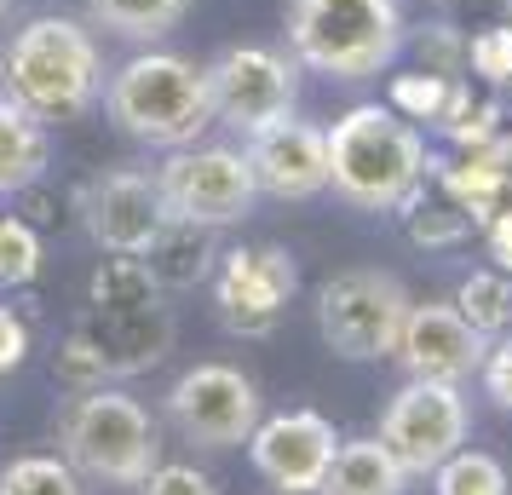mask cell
<instances>
[{
    "mask_svg": "<svg viewBox=\"0 0 512 495\" xmlns=\"http://www.w3.org/2000/svg\"><path fill=\"white\" fill-rule=\"evenodd\" d=\"M173 311L156 300V306L139 311H98L87 306L75 317V329L64 334V346L52 357L58 380L81 392V386H116V380H133L144 369H156L167 352H173Z\"/></svg>",
    "mask_w": 512,
    "mask_h": 495,
    "instance_id": "6",
    "label": "cell"
},
{
    "mask_svg": "<svg viewBox=\"0 0 512 495\" xmlns=\"http://www.w3.org/2000/svg\"><path fill=\"white\" fill-rule=\"evenodd\" d=\"M6 6H12V0H0V18H6Z\"/></svg>",
    "mask_w": 512,
    "mask_h": 495,
    "instance_id": "37",
    "label": "cell"
},
{
    "mask_svg": "<svg viewBox=\"0 0 512 495\" xmlns=\"http://www.w3.org/2000/svg\"><path fill=\"white\" fill-rule=\"evenodd\" d=\"M75 213H81V231L93 236V248L144 254L167 225L156 167H104V173H93L75 196Z\"/></svg>",
    "mask_w": 512,
    "mask_h": 495,
    "instance_id": "12",
    "label": "cell"
},
{
    "mask_svg": "<svg viewBox=\"0 0 512 495\" xmlns=\"http://www.w3.org/2000/svg\"><path fill=\"white\" fill-rule=\"evenodd\" d=\"M190 0H87V18H93L104 35L116 41H133V47H156L162 35L185 24Z\"/></svg>",
    "mask_w": 512,
    "mask_h": 495,
    "instance_id": "22",
    "label": "cell"
},
{
    "mask_svg": "<svg viewBox=\"0 0 512 495\" xmlns=\"http://www.w3.org/2000/svg\"><path fill=\"white\" fill-rule=\"evenodd\" d=\"M167 421L196 449H236L259 426V386L236 363H196L173 380Z\"/></svg>",
    "mask_w": 512,
    "mask_h": 495,
    "instance_id": "10",
    "label": "cell"
},
{
    "mask_svg": "<svg viewBox=\"0 0 512 495\" xmlns=\"http://www.w3.org/2000/svg\"><path fill=\"white\" fill-rule=\"evenodd\" d=\"M213 271H219V283H213L219 323L231 334H271L300 288L294 254H282V248H236Z\"/></svg>",
    "mask_w": 512,
    "mask_h": 495,
    "instance_id": "14",
    "label": "cell"
},
{
    "mask_svg": "<svg viewBox=\"0 0 512 495\" xmlns=\"http://www.w3.org/2000/svg\"><path fill=\"white\" fill-rule=\"evenodd\" d=\"M507 162H512V127H507Z\"/></svg>",
    "mask_w": 512,
    "mask_h": 495,
    "instance_id": "36",
    "label": "cell"
},
{
    "mask_svg": "<svg viewBox=\"0 0 512 495\" xmlns=\"http://www.w3.org/2000/svg\"><path fill=\"white\" fill-rule=\"evenodd\" d=\"M0 495H87V484L64 455H18L0 467Z\"/></svg>",
    "mask_w": 512,
    "mask_h": 495,
    "instance_id": "26",
    "label": "cell"
},
{
    "mask_svg": "<svg viewBox=\"0 0 512 495\" xmlns=\"http://www.w3.org/2000/svg\"><path fill=\"white\" fill-rule=\"evenodd\" d=\"M478 375H484V392L495 398V409H507L512 415V329L489 340L484 369H478Z\"/></svg>",
    "mask_w": 512,
    "mask_h": 495,
    "instance_id": "33",
    "label": "cell"
},
{
    "mask_svg": "<svg viewBox=\"0 0 512 495\" xmlns=\"http://www.w3.org/2000/svg\"><path fill=\"white\" fill-rule=\"evenodd\" d=\"M219 231H202V225H185V219H167L162 236L144 248V265H150V277L156 288H196L213 277V265H219Z\"/></svg>",
    "mask_w": 512,
    "mask_h": 495,
    "instance_id": "19",
    "label": "cell"
},
{
    "mask_svg": "<svg viewBox=\"0 0 512 495\" xmlns=\"http://www.w3.org/2000/svg\"><path fill=\"white\" fill-rule=\"evenodd\" d=\"M104 116L150 150H185L213 127L208 70L179 52L144 47L104 81Z\"/></svg>",
    "mask_w": 512,
    "mask_h": 495,
    "instance_id": "3",
    "label": "cell"
},
{
    "mask_svg": "<svg viewBox=\"0 0 512 495\" xmlns=\"http://www.w3.org/2000/svg\"><path fill=\"white\" fill-rule=\"evenodd\" d=\"M484 242H489V260H495V271H512V202H507V208H495L484 219Z\"/></svg>",
    "mask_w": 512,
    "mask_h": 495,
    "instance_id": "35",
    "label": "cell"
},
{
    "mask_svg": "<svg viewBox=\"0 0 512 495\" xmlns=\"http://www.w3.org/2000/svg\"><path fill=\"white\" fill-rule=\"evenodd\" d=\"M58 455L81 472V484L139 490L162 467V432H156V415L133 392L81 386L58 409Z\"/></svg>",
    "mask_w": 512,
    "mask_h": 495,
    "instance_id": "4",
    "label": "cell"
},
{
    "mask_svg": "<svg viewBox=\"0 0 512 495\" xmlns=\"http://www.w3.org/2000/svg\"><path fill=\"white\" fill-rule=\"evenodd\" d=\"M403 6L397 0H294L288 47L294 64L328 81H369L392 70L403 52Z\"/></svg>",
    "mask_w": 512,
    "mask_h": 495,
    "instance_id": "5",
    "label": "cell"
},
{
    "mask_svg": "<svg viewBox=\"0 0 512 495\" xmlns=\"http://www.w3.org/2000/svg\"><path fill=\"white\" fill-rule=\"evenodd\" d=\"M139 495H225L213 484L202 467H185V461H162V467L150 472L139 484Z\"/></svg>",
    "mask_w": 512,
    "mask_h": 495,
    "instance_id": "31",
    "label": "cell"
},
{
    "mask_svg": "<svg viewBox=\"0 0 512 495\" xmlns=\"http://www.w3.org/2000/svg\"><path fill=\"white\" fill-rule=\"evenodd\" d=\"M455 311H461L472 329L495 340V334L512 329V271H472L461 288H455Z\"/></svg>",
    "mask_w": 512,
    "mask_h": 495,
    "instance_id": "25",
    "label": "cell"
},
{
    "mask_svg": "<svg viewBox=\"0 0 512 495\" xmlns=\"http://www.w3.org/2000/svg\"><path fill=\"white\" fill-rule=\"evenodd\" d=\"M156 185H162L167 219H185V225H202V231H231L259 208L254 167L231 144L167 150V162L156 167Z\"/></svg>",
    "mask_w": 512,
    "mask_h": 495,
    "instance_id": "8",
    "label": "cell"
},
{
    "mask_svg": "<svg viewBox=\"0 0 512 495\" xmlns=\"http://www.w3.org/2000/svg\"><path fill=\"white\" fill-rule=\"evenodd\" d=\"M0 93L24 104L35 121H81L104 93V58L87 24L29 18L0 52Z\"/></svg>",
    "mask_w": 512,
    "mask_h": 495,
    "instance_id": "1",
    "label": "cell"
},
{
    "mask_svg": "<svg viewBox=\"0 0 512 495\" xmlns=\"http://www.w3.org/2000/svg\"><path fill=\"white\" fill-rule=\"evenodd\" d=\"M489 340L472 323H466L455 306L443 300H426V306H409L403 317V334H397V363L409 380H443V386H461L484 369Z\"/></svg>",
    "mask_w": 512,
    "mask_h": 495,
    "instance_id": "15",
    "label": "cell"
},
{
    "mask_svg": "<svg viewBox=\"0 0 512 495\" xmlns=\"http://www.w3.org/2000/svg\"><path fill=\"white\" fill-rule=\"evenodd\" d=\"M438 18L472 35V29L507 24V18H512V0H438Z\"/></svg>",
    "mask_w": 512,
    "mask_h": 495,
    "instance_id": "32",
    "label": "cell"
},
{
    "mask_svg": "<svg viewBox=\"0 0 512 495\" xmlns=\"http://www.w3.org/2000/svg\"><path fill=\"white\" fill-rule=\"evenodd\" d=\"M340 449V432L317 409H282V415H259L254 438H248V461L254 472L282 495H317L328 478V461Z\"/></svg>",
    "mask_w": 512,
    "mask_h": 495,
    "instance_id": "13",
    "label": "cell"
},
{
    "mask_svg": "<svg viewBox=\"0 0 512 495\" xmlns=\"http://www.w3.org/2000/svg\"><path fill=\"white\" fill-rule=\"evenodd\" d=\"M397 213L409 219V236H415V242H426V248H449V242H461V236L472 231V219H466L449 196H443V185L432 179V173H426L409 196H403V208H397Z\"/></svg>",
    "mask_w": 512,
    "mask_h": 495,
    "instance_id": "24",
    "label": "cell"
},
{
    "mask_svg": "<svg viewBox=\"0 0 512 495\" xmlns=\"http://www.w3.org/2000/svg\"><path fill=\"white\" fill-rule=\"evenodd\" d=\"M156 300H162V288L150 277L144 254H110L87 283V306L98 311H139V306H156Z\"/></svg>",
    "mask_w": 512,
    "mask_h": 495,
    "instance_id": "23",
    "label": "cell"
},
{
    "mask_svg": "<svg viewBox=\"0 0 512 495\" xmlns=\"http://www.w3.org/2000/svg\"><path fill=\"white\" fill-rule=\"evenodd\" d=\"M449 87L455 81H443V75H426V70H415V75H397L392 81V110L403 121H438V110H443V98H449Z\"/></svg>",
    "mask_w": 512,
    "mask_h": 495,
    "instance_id": "30",
    "label": "cell"
},
{
    "mask_svg": "<svg viewBox=\"0 0 512 495\" xmlns=\"http://www.w3.org/2000/svg\"><path fill=\"white\" fill-rule=\"evenodd\" d=\"M409 306L415 300L392 271H340L317 288V334L346 363H380L397 352Z\"/></svg>",
    "mask_w": 512,
    "mask_h": 495,
    "instance_id": "7",
    "label": "cell"
},
{
    "mask_svg": "<svg viewBox=\"0 0 512 495\" xmlns=\"http://www.w3.org/2000/svg\"><path fill=\"white\" fill-rule=\"evenodd\" d=\"M403 490H409V467L380 438H340L317 495H403Z\"/></svg>",
    "mask_w": 512,
    "mask_h": 495,
    "instance_id": "18",
    "label": "cell"
},
{
    "mask_svg": "<svg viewBox=\"0 0 512 495\" xmlns=\"http://www.w3.org/2000/svg\"><path fill=\"white\" fill-rule=\"evenodd\" d=\"M208 70V98H213V127H236L242 139L294 116L300 98V64L277 47H225Z\"/></svg>",
    "mask_w": 512,
    "mask_h": 495,
    "instance_id": "9",
    "label": "cell"
},
{
    "mask_svg": "<svg viewBox=\"0 0 512 495\" xmlns=\"http://www.w3.org/2000/svg\"><path fill=\"white\" fill-rule=\"evenodd\" d=\"M24 357H29V329H24V317H18L12 306H0V375H12Z\"/></svg>",
    "mask_w": 512,
    "mask_h": 495,
    "instance_id": "34",
    "label": "cell"
},
{
    "mask_svg": "<svg viewBox=\"0 0 512 495\" xmlns=\"http://www.w3.org/2000/svg\"><path fill=\"white\" fill-rule=\"evenodd\" d=\"M507 467L484 455V449H455L438 472H432V495H507Z\"/></svg>",
    "mask_w": 512,
    "mask_h": 495,
    "instance_id": "27",
    "label": "cell"
},
{
    "mask_svg": "<svg viewBox=\"0 0 512 495\" xmlns=\"http://www.w3.org/2000/svg\"><path fill=\"white\" fill-rule=\"evenodd\" d=\"M52 162V139H47V121H35L24 104L0 93V202L6 196H24Z\"/></svg>",
    "mask_w": 512,
    "mask_h": 495,
    "instance_id": "20",
    "label": "cell"
},
{
    "mask_svg": "<svg viewBox=\"0 0 512 495\" xmlns=\"http://www.w3.org/2000/svg\"><path fill=\"white\" fill-rule=\"evenodd\" d=\"M323 133H328V185L340 190L351 208L392 213L432 173L426 133L397 116L392 104H357Z\"/></svg>",
    "mask_w": 512,
    "mask_h": 495,
    "instance_id": "2",
    "label": "cell"
},
{
    "mask_svg": "<svg viewBox=\"0 0 512 495\" xmlns=\"http://www.w3.org/2000/svg\"><path fill=\"white\" fill-rule=\"evenodd\" d=\"M374 438L409 467V478L438 472L443 461L466 444L461 386H443V380H403V386L392 392V403L380 409V432H374Z\"/></svg>",
    "mask_w": 512,
    "mask_h": 495,
    "instance_id": "11",
    "label": "cell"
},
{
    "mask_svg": "<svg viewBox=\"0 0 512 495\" xmlns=\"http://www.w3.org/2000/svg\"><path fill=\"white\" fill-rule=\"evenodd\" d=\"M242 156L254 167V185L259 196H277V202H305L328 190V133L311 127V121L282 116L271 127L248 133Z\"/></svg>",
    "mask_w": 512,
    "mask_h": 495,
    "instance_id": "16",
    "label": "cell"
},
{
    "mask_svg": "<svg viewBox=\"0 0 512 495\" xmlns=\"http://www.w3.org/2000/svg\"><path fill=\"white\" fill-rule=\"evenodd\" d=\"M41 236L29 231L24 219H12V213H0V294L6 288H24L41 277Z\"/></svg>",
    "mask_w": 512,
    "mask_h": 495,
    "instance_id": "28",
    "label": "cell"
},
{
    "mask_svg": "<svg viewBox=\"0 0 512 495\" xmlns=\"http://www.w3.org/2000/svg\"><path fill=\"white\" fill-rule=\"evenodd\" d=\"M415 58H420V70L426 75H443V81H461L466 75V29L455 24H426L415 35Z\"/></svg>",
    "mask_w": 512,
    "mask_h": 495,
    "instance_id": "29",
    "label": "cell"
},
{
    "mask_svg": "<svg viewBox=\"0 0 512 495\" xmlns=\"http://www.w3.org/2000/svg\"><path fill=\"white\" fill-rule=\"evenodd\" d=\"M432 179H438L443 196H449L472 225H484L495 208H507V202H512L507 139L478 144V150H461V162H438V156H432Z\"/></svg>",
    "mask_w": 512,
    "mask_h": 495,
    "instance_id": "17",
    "label": "cell"
},
{
    "mask_svg": "<svg viewBox=\"0 0 512 495\" xmlns=\"http://www.w3.org/2000/svg\"><path fill=\"white\" fill-rule=\"evenodd\" d=\"M432 127H438L455 150H478V144L507 139V110H501V98L489 93V87H472L461 75V81L449 87V98H443V110H438Z\"/></svg>",
    "mask_w": 512,
    "mask_h": 495,
    "instance_id": "21",
    "label": "cell"
}]
</instances>
